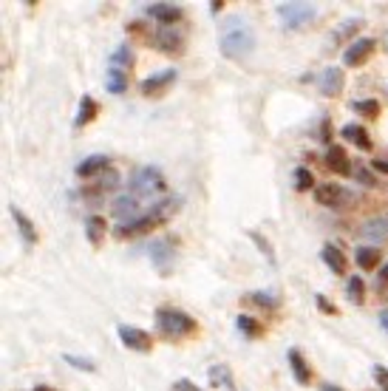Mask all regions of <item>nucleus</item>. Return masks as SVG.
Wrapping results in <instances>:
<instances>
[{
	"instance_id": "1",
	"label": "nucleus",
	"mask_w": 388,
	"mask_h": 391,
	"mask_svg": "<svg viewBox=\"0 0 388 391\" xmlns=\"http://www.w3.org/2000/svg\"><path fill=\"white\" fill-rule=\"evenodd\" d=\"M255 29L253 23L241 14H230L227 23L221 26V34H218V49L227 60H244L255 52Z\"/></svg>"
},
{
	"instance_id": "2",
	"label": "nucleus",
	"mask_w": 388,
	"mask_h": 391,
	"mask_svg": "<svg viewBox=\"0 0 388 391\" xmlns=\"http://www.w3.org/2000/svg\"><path fill=\"white\" fill-rule=\"evenodd\" d=\"M128 193H133L139 201H153V199L162 201L168 199V179L153 165L133 168V173L128 176Z\"/></svg>"
},
{
	"instance_id": "3",
	"label": "nucleus",
	"mask_w": 388,
	"mask_h": 391,
	"mask_svg": "<svg viewBox=\"0 0 388 391\" xmlns=\"http://www.w3.org/2000/svg\"><path fill=\"white\" fill-rule=\"evenodd\" d=\"M153 324L170 340H185V337L198 332V320L187 312H181V309H173V306H159L153 312Z\"/></svg>"
},
{
	"instance_id": "4",
	"label": "nucleus",
	"mask_w": 388,
	"mask_h": 391,
	"mask_svg": "<svg viewBox=\"0 0 388 391\" xmlns=\"http://www.w3.org/2000/svg\"><path fill=\"white\" fill-rule=\"evenodd\" d=\"M275 12H278V20H281V26L286 32L306 29L309 23L317 20V6L315 3H278Z\"/></svg>"
},
{
	"instance_id": "5",
	"label": "nucleus",
	"mask_w": 388,
	"mask_h": 391,
	"mask_svg": "<svg viewBox=\"0 0 388 391\" xmlns=\"http://www.w3.org/2000/svg\"><path fill=\"white\" fill-rule=\"evenodd\" d=\"M176 252H179V241L176 238H156L150 247H148V256H150V264L159 275H170L173 267H176Z\"/></svg>"
},
{
	"instance_id": "6",
	"label": "nucleus",
	"mask_w": 388,
	"mask_h": 391,
	"mask_svg": "<svg viewBox=\"0 0 388 391\" xmlns=\"http://www.w3.org/2000/svg\"><path fill=\"white\" fill-rule=\"evenodd\" d=\"M111 213H113V219H117L119 224H130V221H136V219H142L148 210H145V201H139L133 193H119V196H113V201H111Z\"/></svg>"
},
{
	"instance_id": "7",
	"label": "nucleus",
	"mask_w": 388,
	"mask_h": 391,
	"mask_svg": "<svg viewBox=\"0 0 388 391\" xmlns=\"http://www.w3.org/2000/svg\"><path fill=\"white\" fill-rule=\"evenodd\" d=\"M150 45L159 49L162 54H168V57H176V54L185 52V37H181V32L173 29V26H159L153 32V37H150Z\"/></svg>"
},
{
	"instance_id": "8",
	"label": "nucleus",
	"mask_w": 388,
	"mask_h": 391,
	"mask_svg": "<svg viewBox=\"0 0 388 391\" xmlns=\"http://www.w3.org/2000/svg\"><path fill=\"white\" fill-rule=\"evenodd\" d=\"M117 332H119V340L125 343V349L139 352V355L153 352V337H150V332H145V329H139V326H128V324H119Z\"/></svg>"
},
{
	"instance_id": "9",
	"label": "nucleus",
	"mask_w": 388,
	"mask_h": 391,
	"mask_svg": "<svg viewBox=\"0 0 388 391\" xmlns=\"http://www.w3.org/2000/svg\"><path fill=\"white\" fill-rule=\"evenodd\" d=\"M176 77H179V71L176 68H165V71H159V74H150V77H145L142 82H139V91L148 97V100H156V97H162L165 91L176 82Z\"/></svg>"
},
{
	"instance_id": "10",
	"label": "nucleus",
	"mask_w": 388,
	"mask_h": 391,
	"mask_svg": "<svg viewBox=\"0 0 388 391\" xmlns=\"http://www.w3.org/2000/svg\"><path fill=\"white\" fill-rule=\"evenodd\" d=\"M374 52H377V40L374 37H357L349 49L343 52V65L346 68H360Z\"/></svg>"
},
{
	"instance_id": "11",
	"label": "nucleus",
	"mask_w": 388,
	"mask_h": 391,
	"mask_svg": "<svg viewBox=\"0 0 388 391\" xmlns=\"http://www.w3.org/2000/svg\"><path fill=\"white\" fill-rule=\"evenodd\" d=\"M343 88H346V74L340 65H329L317 74V91H321L323 97H340Z\"/></svg>"
},
{
	"instance_id": "12",
	"label": "nucleus",
	"mask_w": 388,
	"mask_h": 391,
	"mask_svg": "<svg viewBox=\"0 0 388 391\" xmlns=\"http://www.w3.org/2000/svg\"><path fill=\"white\" fill-rule=\"evenodd\" d=\"M148 17L159 20V26H173V23H179L181 17H185V9H181L179 3H170V0H159V3H148L142 6Z\"/></svg>"
},
{
	"instance_id": "13",
	"label": "nucleus",
	"mask_w": 388,
	"mask_h": 391,
	"mask_svg": "<svg viewBox=\"0 0 388 391\" xmlns=\"http://www.w3.org/2000/svg\"><path fill=\"white\" fill-rule=\"evenodd\" d=\"M111 168H113L111 156H105V153H94V156L80 159L77 168H74V173H77L80 179H97V176H102V173H105V170H111Z\"/></svg>"
},
{
	"instance_id": "14",
	"label": "nucleus",
	"mask_w": 388,
	"mask_h": 391,
	"mask_svg": "<svg viewBox=\"0 0 388 391\" xmlns=\"http://www.w3.org/2000/svg\"><path fill=\"white\" fill-rule=\"evenodd\" d=\"M315 201L321 204V207L340 210V207L349 201V193H346V188H340V185H317L315 188Z\"/></svg>"
},
{
	"instance_id": "15",
	"label": "nucleus",
	"mask_w": 388,
	"mask_h": 391,
	"mask_svg": "<svg viewBox=\"0 0 388 391\" xmlns=\"http://www.w3.org/2000/svg\"><path fill=\"white\" fill-rule=\"evenodd\" d=\"M286 360H289V369H292L295 383H298V386H309V383H312V366L306 363L304 352H301L298 346H292V349L286 352Z\"/></svg>"
},
{
	"instance_id": "16",
	"label": "nucleus",
	"mask_w": 388,
	"mask_h": 391,
	"mask_svg": "<svg viewBox=\"0 0 388 391\" xmlns=\"http://www.w3.org/2000/svg\"><path fill=\"white\" fill-rule=\"evenodd\" d=\"M360 236L366 238V241H372V244L388 241V213H380V216H374V219H369V221H363Z\"/></svg>"
},
{
	"instance_id": "17",
	"label": "nucleus",
	"mask_w": 388,
	"mask_h": 391,
	"mask_svg": "<svg viewBox=\"0 0 388 391\" xmlns=\"http://www.w3.org/2000/svg\"><path fill=\"white\" fill-rule=\"evenodd\" d=\"M326 168L332 173H340V176H352L354 173V165H352V159H349L343 145H332L326 150Z\"/></svg>"
},
{
	"instance_id": "18",
	"label": "nucleus",
	"mask_w": 388,
	"mask_h": 391,
	"mask_svg": "<svg viewBox=\"0 0 388 391\" xmlns=\"http://www.w3.org/2000/svg\"><path fill=\"white\" fill-rule=\"evenodd\" d=\"M9 213H12V219H14V224H17V230H20V236H23V241H26L29 247H34L37 241H40V236H37V227H34V221L20 210L17 204H9Z\"/></svg>"
},
{
	"instance_id": "19",
	"label": "nucleus",
	"mask_w": 388,
	"mask_h": 391,
	"mask_svg": "<svg viewBox=\"0 0 388 391\" xmlns=\"http://www.w3.org/2000/svg\"><path fill=\"white\" fill-rule=\"evenodd\" d=\"M97 117H100V102L91 97V94H85L80 100V111H77V117H74V128L82 131V128H88L91 122H94Z\"/></svg>"
},
{
	"instance_id": "20",
	"label": "nucleus",
	"mask_w": 388,
	"mask_h": 391,
	"mask_svg": "<svg viewBox=\"0 0 388 391\" xmlns=\"http://www.w3.org/2000/svg\"><path fill=\"white\" fill-rule=\"evenodd\" d=\"M321 258H323V264H326L334 275H343L346 267H349V261H346V256H343V249H340L337 244H323Z\"/></svg>"
},
{
	"instance_id": "21",
	"label": "nucleus",
	"mask_w": 388,
	"mask_h": 391,
	"mask_svg": "<svg viewBox=\"0 0 388 391\" xmlns=\"http://www.w3.org/2000/svg\"><path fill=\"white\" fill-rule=\"evenodd\" d=\"M105 236H108V221H105L102 216H97V213H91V216L85 219V238L94 244V247H100Z\"/></svg>"
},
{
	"instance_id": "22",
	"label": "nucleus",
	"mask_w": 388,
	"mask_h": 391,
	"mask_svg": "<svg viewBox=\"0 0 388 391\" xmlns=\"http://www.w3.org/2000/svg\"><path fill=\"white\" fill-rule=\"evenodd\" d=\"M247 304H255L261 309H269V312H278L281 309V298L275 292H266V289H255V292H247L244 295Z\"/></svg>"
},
{
	"instance_id": "23",
	"label": "nucleus",
	"mask_w": 388,
	"mask_h": 391,
	"mask_svg": "<svg viewBox=\"0 0 388 391\" xmlns=\"http://www.w3.org/2000/svg\"><path fill=\"white\" fill-rule=\"evenodd\" d=\"M207 377H210V386H213V388H227V391H236V380H233L230 366H224V363L210 366Z\"/></svg>"
},
{
	"instance_id": "24",
	"label": "nucleus",
	"mask_w": 388,
	"mask_h": 391,
	"mask_svg": "<svg viewBox=\"0 0 388 391\" xmlns=\"http://www.w3.org/2000/svg\"><path fill=\"white\" fill-rule=\"evenodd\" d=\"M340 136H343L346 142L357 145L360 150H372V148H374V145H372V136H369V131L363 128V125H346L343 131H340Z\"/></svg>"
},
{
	"instance_id": "25",
	"label": "nucleus",
	"mask_w": 388,
	"mask_h": 391,
	"mask_svg": "<svg viewBox=\"0 0 388 391\" xmlns=\"http://www.w3.org/2000/svg\"><path fill=\"white\" fill-rule=\"evenodd\" d=\"M133 63H136V57H133V52H130L128 43L117 45V49H113V54L108 57V68H119V71H128V74H130Z\"/></svg>"
},
{
	"instance_id": "26",
	"label": "nucleus",
	"mask_w": 388,
	"mask_h": 391,
	"mask_svg": "<svg viewBox=\"0 0 388 391\" xmlns=\"http://www.w3.org/2000/svg\"><path fill=\"white\" fill-rule=\"evenodd\" d=\"M130 85V74L128 71H119V68H108V80H105V91L108 94H117L122 97Z\"/></svg>"
},
{
	"instance_id": "27",
	"label": "nucleus",
	"mask_w": 388,
	"mask_h": 391,
	"mask_svg": "<svg viewBox=\"0 0 388 391\" xmlns=\"http://www.w3.org/2000/svg\"><path fill=\"white\" fill-rule=\"evenodd\" d=\"M236 326H238V332H241L244 337H249V340L264 337V324H261V320H255L253 315H238V317H236Z\"/></svg>"
},
{
	"instance_id": "28",
	"label": "nucleus",
	"mask_w": 388,
	"mask_h": 391,
	"mask_svg": "<svg viewBox=\"0 0 388 391\" xmlns=\"http://www.w3.org/2000/svg\"><path fill=\"white\" fill-rule=\"evenodd\" d=\"M380 249L377 247H357V252H354V264L363 269V272H369V269H374L377 264H380Z\"/></svg>"
},
{
	"instance_id": "29",
	"label": "nucleus",
	"mask_w": 388,
	"mask_h": 391,
	"mask_svg": "<svg viewBox=\"0 0 388 391\" xmlns=\"http://www.w3.org/2000/svg\"><path fill=\"white\" fill-rule=\"evenodd\" d=\"M346 298L354 306H360L363 301H366V281H363L360 275H352V278L346 281Z\"/></svg>"
},
{
	"instance_id": "30",
	"label": "nucleus",
	"mask_w": 388,
	"mask_h": 391,
	"mask_svg": "<svg viewBox=\"0 0 388 391\" xmlns=\"http://www.w3.org/2000/svg\"><path fill=\"white\" fill-rule=\"evenodd\" d=\"M352 111L354 113H360L363 120H377L380 117V100H354L352 102Z\"/></svg>"
},
{
	"instance_id": "31",
	"label": "nucleus",
	"mask_w": 388,
	"mask_h": 391,
	"mask_svg": "<svg viewBox=\"0 0 388 391\" xmlns=\"http://www.w3.org/2000/svg\"><path fill=\"white\" fill-rule=\"evenodd\" d=\"M363 29V20L360 17H349V20H343L340 26L334 29V34H332V40L334 43H343V40H349L354 32H360Z\"/></svg>"
},
{
	"instance_id": "32",
	"label": "nucleus",
	"mask_w": 388,
	"mask_h": 391,
	"mask_svg": "<svg viewBox=\"0 0 388 391\" xmlns=\"http://www.w3.org/2000/svg\"><path fill=\"white\" fill-rule=\"evenodd\" d=\"M247 236H249V241H253V244H255V247L264 252V258H266L272 267L278 264V261H275V249H272V244H269V241H266V238L258 233V230H247Z\"/></svg>"
},
{
	"instance_id": "33",
	"label": "nucleus",
	"mask_w": 388,
	"mask_h": 391,
	"mask_svg": "<svg viewBox=\"0 0 388 391\" xmlns=\"http://www.w3.org/2000/svg\"><path fill=\"white\" fill-rule=\"evenodd\" d=\"M317 185H315V176H312V170L309 168H295V190L298 193H306V190H315Z\"/></svg>"
},
{
	"instance_id": "34",
	"label": "nucleus",
	"mask_w": 388,
	"mask_h": 391,
	"mask_svg": "<svg viewBox=\"0 0 388 391\" xmlns=\"http://www.w3.org/2000/svg\"><path fill=\"white\" fill-rule=\"evenodd\" d=\"M62 360H65L68 366H74V369H80V372H97V363L91 360V357H80V355H62Z\"/></svg>"
},
{
	"instance_id": "35",
	"label": "nucleus",
	"mask_w": 388,
	"mask_h": 391,
	"mask_svg": "<svg viewBox=\"0 0 388 391\" xmlns=\"http://www.w3.org/2000/svg\"><path fill=\"white\" fill-rule=\"evenodd\" d=\"M352 176H354V179L360 181L363 188H377V173H374V170H372L369 165H366V168H360V170H354Z\"/></svg>"
},
{
	"instance_id": "36",
	"label": "nucleus",
	"mask_w": 388,
	"mask_h": 391,
	"mask_svg": "<svg viewBox=\"0 0 388 391\" xmlns=\"http://www.w3.org/2000/svg\"><path fill=\"white\" fill-rule=\"evenodd\" d=\"M315 304H317V309H321L323 315H337V306H334V304L329 301V298H326V295H321V292H317V295H315Z\"/></svg>"
},
{
	"instance_id": "37",
	"label": "nucleus",
	"mask_w": 388,
	"mask_h": 391,
	"mask_svg": "<svg viewBox=\"0 0 388 391\" xmlns=\"http://www.w3.org/2000/svg\"><path fill=\"white\" fill-rule=\"evenodd\" d=\"M374 383L380 386V391H388V369H385V366H374Z\"/></svg>"
},
{
	"instance_id": "38",
	"label": "nucleus",
	"mask_w": 388,
	"mask_h": 391,
	"mask_svg": "<svg viewBox=\"0 0 388 391\" xmlns=\"http://www.w3.org/2000/svg\"><path fill=\"white\" fill-rule=\"evenodd\" d=\"M170 391H204V388H198V386H196L193 380H187V377H181V380H173Z\"/></svg>"
},
{
	"instance_id": "39",
	"label": "nucleus",
	"mask_w": 388,
	"mask_h": 391,
	"mask_svg": "<svg viewBox=\"0 0 388 391\" xmlns=\"http://www.w3.org/2000/svg\"><path fill=\"white\" fill-rule=\"evenodd\" d=\"M374 173H385L388 176V156H380V159H372V165H369Z\"/></svg>"
},
{
	"instance_id": "40",
	"label": "nucleus",
	"mask_w": 388,
	"mask_h": 391,
	"mask_svg": "<svg viewBox=\"0 0 388 391\" xmlns=\"http://www.w3.org/2000/svg\"><path fill=\"white\" fill-rule=\"evenodd\" d=\"M321 139L332 148V125H329V120H323V122H321Z\"/></svg>"
},
{
	"instance_id": "41",
	"label": "nucleus",
	"mask_w": 388,
	"mask_h": 391,
	"mask_svg": "<svg viewBox=\"0 0 388 391\" xmlns=\"http://www.w3.org/2000/svg\"><path fill=\"white\" fill-rule=\"evenodd\" d=\"M377 320H380V326L388 332V309H380V315H377Z\"/></svg>"
},
{
	"instance_id": "42",
	"label": "nucleus",
	"mask_w": 388,
	"mask_h": 391,
	"mask_svg": "<svg viewBox=\"0 0 388 391\" xmlns=\"http://www.w3.org/2000/svg\"><path fill=\"white\" fill-rule=\"evenodd\" d=\"M321 391H346V388H340L337 383H323V386H321Z\"/></svg>"
},
{
	"instance_id": "43",
	"label": "nucleus",
	"mask_w": 388,
	"mask_h": 391,
	"mask_svg": "<svg viewBox=\"0 0 388 391\" xmlns=\"http://www.w3.org/2000/svg\"><path fill=\"white\" fill-rule=\"evenodd\" d=\"M221 9H224V3H221V0H213V3H210V12H213V14H218Z\"/></svg>"
},
{
	"instance_id": "44",
	"label": "nucleus",
	"mask_w": 388,
	"mask_h": 391,
	"mask_svg": "<svg viewBox=\"0 0 388 391\" xmlns=\"http://www.w3.org/2000/svg\"><path fill=\"white\" fill-rule=\"evenodd\" d=\"M32 391H57V388H54V386H45V383H40V386H34Z\"/></svg>"
},
{
	"instance_id": "45",
	"label": "nucleus",
	"mask_w": 388,
	"mask_h": 391,
	"mask_svg": "<svg viewBox=\"0 0 388 391\" xmlns=\"http://www.w3.org/2000/svg\"><path fill=\"white\" fill-rule=\"evenodd\" d=\"M380 281H383V284H388V264L380 269Z\"/></svg>"
},
{
	"instance_id": "46",
	"label": "nucleus",
	"mask_w": 388,
	"mask_h": 391,
	"mask_svg": "<svg viewBox=\"0 0 388 391\" xmlns=\"http://www.w3.org/2000/svg\"><path fill=\"white\" fill-rule=\"evenodd\" d=\"M385 97H388V85H385Z\"/></svg>"
}]
</instances>
